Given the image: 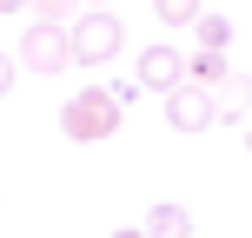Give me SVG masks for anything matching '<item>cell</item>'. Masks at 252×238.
<instances>
[{"label": "cell", "mask_w": 252, "mask_h": 238, "mask_svg": "<svg viewBox=\"0 0 252 238\" xmlns=\"http://www.w3.org/2000/svg\"><path fill=\"white\" fill-rule=\"evenodd\" d=\"M113 126H120V100H113L106 86H87V93H73V100L60 106V132L73 139V146L113 139Z\"/></svg>", "instance_id": "1"}, {"label": "cell", "mask_w": 252, "mask_h": 238, "mask_svg": "<svg viewBox=\"0 0 252 238\" xmlns=\"http://www.w3.org/2000/svg\"><path fill=\"white\" fill-rule=\"evenodd\" d=\"M153 13H159L166 26H192V20H199L206 7H199V0H153Z\"/></svg>", "instance_id": "10"}, {"label": "cell", "mask_w": 252, "mask_h": 238, "mask_svg": "<svg viewBox=\"0 0 252 238\" xmlns=\"http://www.w3.org/2000/svg\"><path fill=\"white\" fill-rule=\"evenodd\" d=\"M166 126H173V132H206V126H219V93L186 79L179 93H166Z\"/></svg>", "instance_id": "4"}, {"label": "cell", "mask_w": 252, "mask_h": 238, "mask_svg": "<svg viewBox=\"0 0 252 238\" xmlns=\"http://www.w3.org/2000/svg\"><path fill=\"white\" fill-rule=\"evenodd\" d=\"M13 79H20V60H13V53H0V100L13 93Z\"/></svg>", "instance_id": "12"}, {"label": "cell", "mask_w": 252, "mask_h": 238, "mask_svg": "<svg viewBox=\"0 0 252 238\" xmlns=\"http://www.w3.org/2000/svg\"><path fill=\"white\" fill-rule=\"evenodd\" d=\"M87 7H106V0H87Z\"/></svg>", "instance_id": "15"}, {"label": "cell", "mask_w": 252, "mask_h": 238, "mask_svg": "<svg viewBox=\"0 0 252 238\" xmlns=\"http://www.w3.org/2000/svg\"><path fill=\"white\" fill-rule=\"evenodd\" d=\"M133 79L146 93H179V86H186V53H179V47H146L133 60Z\"/></svg>", "instance_id": "5"}, {"label": "cell", "mask_w": 252, "mask_h": 238, "mask_svg": "<svg viewBox=\"0 0 252 238\" xmlns=\"http://www.w3.org/2000/svg\"><path fill=\"white\" fill-rule=\"evenodd\" d=\"M20 66L27 73H40V79H53V73H66V66H73V33H66L60 20H33L20 33Z\"/></svg>", "instance_id": "2"}, {"label": "cell", "mask_w": 252, "mask_h": 238, "mask_svg": "<svg viewBox=\"0 0 252 238\" xmlns=\"http://www.w3.org/2000/svg\"><path fill=\"white\" fill-rule=\"evenodd\" d=\"M73 66H106L113 53L126 47V26H120V13H106V7H87L73 26Z\"/></svg>", "instance_id": "3"}, {"label": "cell", "mask_w": 252, "mask_h": 238, "mask_svg": "<svg viewBox=\"0 0 252 238\" xmlns=\"http://www.w3.org/2000/svg\"><path fill=\"white\" fill-rule=\"evenodd\" d=\"M232 66H226V53H213V47H199V53H186V79L192 86H213L219 93V79H226Z\"/></svg>", "instance_id": "6"}, {"label": "cell", "mask_w": 252, "mask_h": 238, "mask_svg": "<svg viewBox=\"0 0 252 238\" xmlns=\"http://www.w3.org/2000/svg\"><path fill=\"white\" fill-rule=\"evenodd\" d=\"M246 146H252V126H246Z\"/></svg>", "instance_id": "16"}, {"label": "cell", "mask_w": 252, "mask_h": 238, "mask_svg": "<svg viewBox=\"0 0 252 238\" xmlns=\"http://www.w3.org/2000/svg\"><path fill=\"white\" fill-rule=\"evenodd\" d=\"M252 113V79L246 73H226L219 79V119H246Z\"/></svg>", "instance_id": "7"}, {"label": "cell", "mask_w": 252, "mask_h": 238, "mask_svg": "<svg viewBox=\"0 0 252 238\" xmlns=\"http://www.w3.org/2000/svg\"><path fill=\"white\" fill-rule=\"evenodd\" d=\"M146 238H192L186 205H153V212H146Z\"/></svg>", "instance_id": "8"}, {"label": "cell", "mask_w": 252, "mask_h": 238, "mask_svg": "<svg viewBox=\"0 0 252 238\" xmlns=\"http://www.w3.org/2000/svg\"><path fill=\"white\" fill-rule=\"evenodd\" d=\"M27 7H40V20H60V26H73L80 13H87V0H27Z\"/></svg>", "instance_id": "11"}, {"label": "cell", "mask_w": 252, "mask_h": 238, "mask_svg": "<svg viewBox=\"0 0 252 238\" xmlns=\"http://www.w3.org/2000/svg\"><path fill=\"white\" fill-rule=\"evenodd\" d=\"M192 26H199V47H213V53H226V47H232V20H226V13H213V7H206Z\"/></svg>", "instance_id": "9"}, {"label": "cell", "mask_w": 252, "mask_h": 238, "mask_svg": "<svg viewBox=\"0 0 252 238\" xmlns=\"http://www.w3.org/2000/svg\"><path fill=\"white\" fill-rule=\"evenodd\" d=\"M106 238H146V225H120V232H106Z\"/></svg>", "instance_id": "13"}, {"label": "cell", "mask_w": 252, "mask_h": 238, "mask_svg": "<svg viewBox=\"0 0 252 238\" xmlns=\"http://www.w3.org/2000/svg\"><path fill=\"white\" fill-rule=\"evenodd\" d=\"M20 7H27V0H0V13H20Z\"/></svg>", "instance_id": "14"}]
</instances>
